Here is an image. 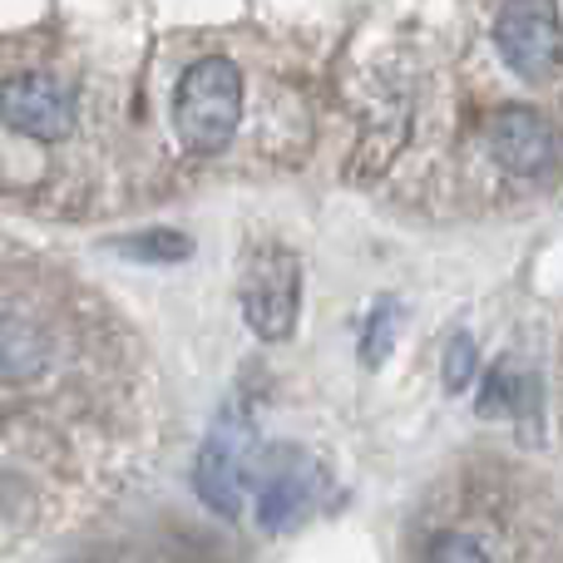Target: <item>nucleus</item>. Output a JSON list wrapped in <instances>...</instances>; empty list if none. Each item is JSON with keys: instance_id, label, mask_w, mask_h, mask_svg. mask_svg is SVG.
Here are the masks:
<instances>
[{"instance_id": "obj_1", "label": "nucleus", "mask_w": 563, "mask_h": 563, "mask_svg": "<svg viewBox=\"0 0 563 563\" xmlns=\"http://www.w3.org/2000/svg\"><path fill=\"white\" fill-rule=\"evenodd\" d=\"M243 119V75L228 55H203L184 69L174 89V129L178 144L194 154H223Z\"/></svg>"}, {"instance_id": "obj_2", "label": "nucleus", "mask_w": 563, "mask_h": 563, "mask_svg": "<svg viewBox=\"0 0 563 563\" xmlns=\"http://www.w3.org/2000/svg\"><path fill=\"white\" fill-rule=\"evenodd\" d=\"M243 317L247 327L263 341H287L297 331V311H301V263L291 247L267 243L247 257L243 267Z\"/></svg>"}, {"instance_id": "obj_3", "label": "nucleus", "mask_w": 563, "mask_h": 563, "mask_svg": "<svg viewBox=\"0 0 563 563\" xmlns=\"http://www.w3.org/2000/svg\"><path fill=\"white\" fill-rule=\"evenodd\" d=\"M499 59L519 79H549L563 69V15L549 0H515L495 10Z\"/></svg>"}, {"instance_id": "obj_4", "label": "nucleus", "mask_w": 563, "mask_h": 563, "mask_svg": "<svg viewBox=\"0 0 563 563\" xmlns=\"http://www.w3.org/2000/svg\"><path fill=\"white\" fill-rule=\"evenodd\" d=\"M247 475H253V489H257V525L273 529V534L297 525L321 495V465L291 445L257 450Z\"/></svg>"}, {"instance_id": "obj_5", "label": "nucleus", "mask_w": 563, "mask_h": 563, "mask_svg": "<svg viewBox=\"0 0 563 563\" xmlns=\"http://www.w3.org/2000/svg\"><path fill=\"white\" fill-rule=\"evenodd\" d=\"M253 430L238 410H228L223 420L213 426L208 445L198 450V465H194V489L213 515L238 519L243 515V485H247V465H253Z\"/></svg>"}, {"instance_id": "obj_6", "label": "nucleus", "mask_w": 563, "mask_h": 563, "mask_svg": "<svg viewBox=\"0 0 563 563\" xmlns=\"http://www.w3.org/2000/svg\"><path fill=\"white\" fill-rule=\"evenodd\" d=\"M0 119L15 134L55 144L75 129V89L55 75H10L0 79Z\"/></svg>"}, {"instance_id": "obj_7", "label": "nucleus", "mask_w": 563, "mask_h": 563, "mask_svg": "<svg viewBox=\"0 0 563 563\" xmlns=\"http://www.w3.org/2000/svg\"><path fill=\"white\" fill-rule=\"evenodd\" d=\"M485 139H489V154H495L509 174H525V178L544 174V168L554 164V154H559L549 119L534 114V109H525V104L495 109L489 124H485Z\"/></svg>"}, {"instance_id": "obj_8", "label": "nucleus", "mask_w": 563, "mask_h": 563, "mask_svg": "<svg viewBox=\"0 0 563 563\" xmlns=\"http://www.w3.org/2000/svg\"><path fill=\"white\" fill-rule=\"evenodd\" d=\"M109 247H114L119 257H129V263H158V267L188 263V257H194V238L178 233V228H144V233H124V238H114Z\"/></svg>"}, {"instance_id": "obj_9", "label": "nucleus", "mask_w": 563, "mask_h": 563, "mask_svg": "<svg viewBox=\"0 0 563 563\" xmlns=\"http://www.w3.org/2000/svg\"><path fill=\"white\" fill-rule=\"evenodd\" d=\"M529 400V380L519 371V361H499L485 380V400H479V416H505V410H519Z\"/></svg>"}, {"instance_id": "obj_10", "label": "nucleus", "mask_w": 563, "mask_h": 563, "mask_svg": "<svg viewBox=\"0 0 563 563\" xmlns=\"http://www.w3.org/2000/svg\"><path fill=\"white\" fill-rule=\"evenodd\" d=\"M475 366H479L475 341H470L465 331H455V336H450V346H445V361H440V380H445L450 396L470 390V380H475Z\"/></svg>"}, {"instance_id": "obj_11", "label": "nucleus", "mask_w": 563, "mask_h": 563, "mask_svg": "<svg viewBox=\"0 0 563 563\" xmlns=\"http://www.w3.org/2000/svg\"><path fill=\"white\" fill-rule=\"evenodd\" d=\"M396 301H380V311H371V331H366V341H361V361L366 366H380L386 361V351H390V336H396Z\"/></svg>"}, {"instance_id": "obj_12", "label": "nucleus", "mask_w": 563, "mask_h": 563, "mask_svg": "<svg viewBox=\"0 0 563 563\" xmlns=\"http://www.w3.org/2000/svg\"><path fill=\"white\" fill-rule=\"evenodd\" d=\"M426 563H489V554L470 534H435L426 549Z\"/></svg>"}]
</instances>
